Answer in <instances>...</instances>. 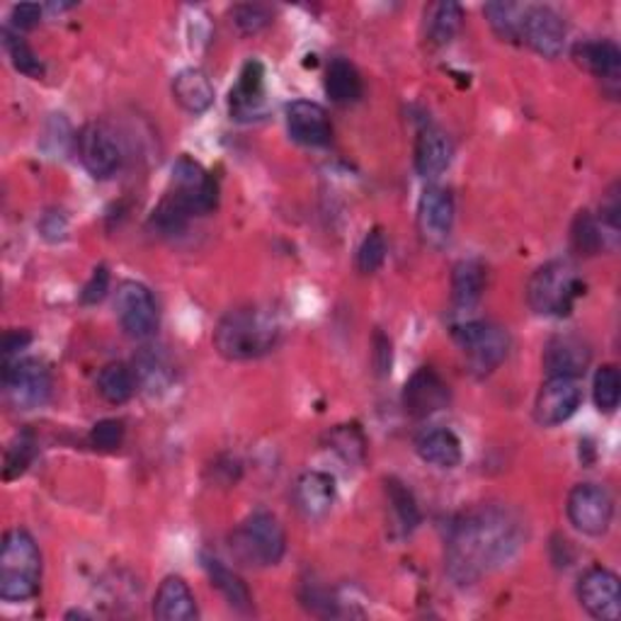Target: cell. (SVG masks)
Segmentation results:
<instances>
[{"mask_svg":"<svg viewBox=\"0 0 621 621\" xmlns=\"http://www.w3.org/2000/svg\"><path fill=\"white\" fill-rule=\"evenodd\" d=\"M449 404V386L430 367H420L404 388V408L413 418H427Z\"/></svg>","mask_w":621,"mask_h":621,"instance_id":"cell-16","label":"cell"},{"mask_svg":"<svg viewBox=\"0 0 621 621\" xmlns=\"http://www.w3.org/2000/svg\"><path fill=\"white\" fill-rule=\"evenodd\" d=\"M114 314L122 330L134 340H146L159 330V304H155L146 284L126 279L116 287Z\"/></svg>","mask_w":621,"mask_h":621,"instance_id":"cell-8","label":"cell"},{"mask_svg":"<svg viewBox=\"0 0 621 621\" xmlns=\"http://www.w3.org/2000/svg\"><path fill=\"white\" fill-rule=\"evenodd\" d=\"M110 289V272L108 267H95L93 272V277L88 279V284L83 287V294H81V302L83 304H98L105 299V294Z\"/></svg>","mask_w":621,"mask_h":621,"instance_id":"cell-42","label":"cell"},{"mask_svg":"<svg viewBox=\"0 0 621 621\" xmlns=\"http://www.w3.org/2000/svg\"><path fill=\"white\" fill-rule=\"evenodd\" d=\"M525 541V522L508 505H481L461 515L447 539V571L459 586L508 563Z\"/></svg>","mask_w":621,"mask_h":621,"instance_id":"cell-1","label":"cell"},{"mask_svg":"<svg viewBox=\"0 0 621 621\" xmlns=\"http://www.w3.org/2000/svg\"><path fill=\"white\" fill-rule=\"evenodd\" d=\"M39 231H42V236H44L47 241H51V243L63 241V238H67V231H69L67 218H63V216L57 214V212H49V214H44L42 224H39Z\"/></svg>","mask_w":621,"mask_h":621,"instance_id":"cell-45","label":"cell"},{"mask_svg":"<svg viewBox=\"0 0 621 621\" xmlns=\"http://www.w3.org/2000/svg\"><path fill=\"white\" fill-rule=\"evenodd\" d=\"M3 388L8 400L18 410L42 408L51 398V374L37 359H6Z\"/></svg>","mask_w":621,"mask_h":621,"instance_id":"cell-9","label":"cell"},{"mask_svg":"<svg viewBox=\"0 0 621 621\" xmlns=\"http://www.w3.org/2000/svg\"><path fill=\"white\" fill-rule=\"evenodd\" d=\"M455 340L476 374H490L498 369L510 353V335L490 320L469 318L455 326Z\"/></svg>","mask_w":621,"mask_h":621,"instance_id":"cell-6","label":"cell"},{"mask_svg":"<svg viewBox=\"0 0 621 621\" xmlns=\"http://www.w3.org/2000/svg\"><path fill=\"white\" fill-rule=\"evenodd\" d=\"M279 340V323L275 314L257 306L233 308L218 320L214 345L218 355L231 362H248L267 355Z\"/></svg>","mask_w":621,"mask_h":621,"instance_id":"cell-2","label":"cell"},{"mask_svg":"<svg viewBox=\"0 0 621 621\" xmlns=\"http://www.w3.org/2000/svg\"><path fill=\"white\" fill-rule=\"evenodd\" d=\"M582 294L586 284L578 277L576 267L566 261L541 265L527 284V304L537 316H568Z\"/></svg>","mask_w":621,"mask_h":621,"instance_id":"cell-4","label":"cell"},{"mask_svg":"<svg viewBox=\"0 0 621 621\" xmlns=\"http://www.w3.org/2000/svg\"><path fill=\"white\" fill-rule=\"evenodd\" d=\"M455 159L451 139L435 124H427L418 132L416 139V171L423 177H439Z\"/></svg>","mask_w":621,"mask_h":621,"instance_id":"cell-21","label":"cell"},{"mask_svg":"<svg viewBox=\"0 0 621 621\" xmlns=\"http://www.w3.org/2000/svg\"><path fill=\"white\" fill-rule=\"evenodd\" d=\"M330 449L333 451H338V455L349 461V464H355V461H362L365 459V449H367V442H365V437H362V432L357 430L355 425H343L338 427V430H333L330 432Z\"/></svg>","mask_w":621,"mask_h":621,"instance_id":"cell-38","label":"cell"},{"mask_svg":"<svg viewBox=\"0 0 621 621\" xmlns=\"http://www.w3.org/2000/svg\"><path fill=\"white\" fill-rule=\"evenodd\" d=\"M124 442V423L122 420H100L93 425V430H90V445L100 451H114L120 449Z\"/></svg>","mask_w":621,"mask_h":621,"instance_id":"cell-40","label":"cell"},{"mask_svg":"<svg viewBox=\"0 0 621 621\" xmlns=\"http://www.w3.org/2000/svg\"><path fill=\"white\" fill-rule=\"evenodd\" d=\"M294 502L306 520L326 517L335 502V481L326 471H306L294 486Z\"/></svg>","mask_w":621,"mask_h":621,"instance_id":"cell-20","label":"cell"},{"mask_svg":"<svg viewBox=\"0 0 621 621\" xmlns=\"http://www.w3.org/2000/svg\"><path fill=\"white\" fill-rule=\"evenodd\" d=\"M34 455H37L34 435L30 430L20 432L16 439H12L8 451H6V466H3L6 481H12V478H18V476L28 471V466L32 464Z\"/></svg>","mask_w":621,"mask_h":621,"instance_id":"cell-36","label":"cell"},{"mask_svg":"<svg viewBox=\"0 0 621 621\" xmlns=\"http://www.w3.org/2000/svg\"><path fill=\"white\" fill-rule=\"evenodd\" d=\"M464 10L459 3H437L427 20V37L435 47H445L461 30Z\"/></svg>","mask_w":621,"mask_h":621,"instance_id":"cell-33","label":"cell"},{"mask_svg":"<svg viewBox=\"0 0 621 621\" xmlns=\"http://www.w3.org/2000/svg\"><path fill=\"white\" fill-rule=\"evenodd\" d=\"M269 20H272L269 10L263 6H238L233 10V22H236V28L245 34H255L265 30Z\"/></svg>","mask_w":621,"mask_h":621,"instance_id":"cell-41","label":"cell"},{"mask_svg":"<svg viewBox=\"0 0 621 621\" xmlns=\"http://www.w3.org/2000/svg\"><path fill=\"white\" fill-rule=\"evenodd\" d=\"M590 345L578 335H556L543 347V369L549 377H571L578 379L590 367Z\"/></svg>","mask_w":621,"mask_h":621,"instance_id":"cell-17","label":"cell"},{"mask_svg":"<svg viewBox=\"0 0 621 621\" xmlns=\"http://www.w3.org/2000/svg\"><path fill=\"white\" fill-rule=\"evenodd\" d=\"M42 582V551L28 529H10L0 549V598L6 602L32 600Z\"/></svg>","mask_w":621,"mask_h":621,"instance_id":"cell-3","label":"cell"},{"mask_svg":"<svg viewBox=\"0 0 621 621\" xmlns=\"http://www.w3.org/2000/svg\"><path fill=\"white\" fill-rule=\"evenodd\" d=\"M326 93L338 105H353L365 93L362 78L353 63L345 59H333L326 71Z\"/></svg>","mask_w":621,"mask_h":621,"instance_id":"cell-28","label":"cell"},{"mask_svg":"<svg viewBox=\"0 0 621 621\" xmlns=\"http://www.w3.org/2000/svg\"><path fill=\"white\" fill-rule=\"evenodd\" d=\"M592 398L600 413H614L621 398V377L614 365H602L594 371L592 379Z\"/></svg>","mask_w":621,"mask_h":621,"instance_id":"cell-35","label":"cell"},{"mask_svg":"<svg viewBox=\"0 0 621 621\" xmlns=\"http://www.w3.org/2000/svg\"><path fill=\"white\" fill-rule=\"evenodd\" d=\"M486 292V267L478 261H459L451 269V304L457 314H471Z\"/></svg>","mask_w":621,"mask_h":621,"instance_id":"cell-23","label":"cell"},{"mask_svg":"<svg viewBox=\"0 0 621 621\" xmlns=\"http://www.w3.org/2000/svg\"><path fill=\"white\" fill-rule=\"evenodd\" d=\"M197 614V600L187 582L180 576L163 578L153 598V617L161 621H192Z\"/></svg>","mask_w":621,"mask_h":621,"instance_id":"cell-22","label":"cell"},{"mask_svg":"<svg viewBox=\"0 0 621 621\" xmlns=\"http://www.w3.org/2000/svg\"><path fill=\"white\" fill-rule=\"evenodd\" d=\"M6 37V49H8V57L12 61V67H16L20 73L30 75V78H42L44 75V63L39 61V57L32 51V47L24 42V39L18 32H3Z\"/></svg>","mask_w":621,"mask_h":621,"instance_id":"cell-37","label":"cell"},{"mask_svg":"<svg viewBox=\"0 0 621 621\" xmlns=\"http://www.w3.org/2000/svg\"><path fill=\"white\" fill-rule=\"evenodd\" d=\"M204 571L210 576L212 586L222 592V598L226 600L231 610H236L241 614L253 612V594L236 571H231L226 563L212 559V556H204Z\"/></svg>","mask_w":621,"mask_h":621,"instance_id":"cell-26","label":"cell"},{"mask_svg":"<svg viewBox=\"0 0 621 621\" xmlns=\"http://www.w3.org/2000/svg\"><path fill=\"white\" fill-rule=\"evenodd\" d=\"M173 98L190 114H202L214 105V85L204 71L185 69L173 78Z\"/></svg>","mask_w":621,"mask_h":621,"instance_id":"cell-25","label":"cell"},{"mask_svg":"<svg viewBox=\"0 0 621 621\" xmlns=\"http://www.w3.org/2000/svg\"><path fill=\"white\" fill-rule=\"evenodd\" d=\"M384 490H386V500L388 508H391L394 515V527L398 529V535H410L413 529L420 525V510L418 502L413 498L410 488L406 483H400L398 478H386L384 481Z\"/></svg>","mask_w":621,"mask_h":621,"instance_id":"cell-29","label":"cell"},{"mask_svg":"<svg viewBox=\"0 0 621 621\" xmlns=\"http://www.w3.org/2000/svg\"><path fill=\"white\" fill-rule=\"evenodd\" d=\"M386 261V236L381 233V228L369 231L365 241H362L359 251H357V267L365 275H371L377 272Z\"/></svg>","mask_w":621,"mask_h":621,"instance_id":"cell-39","label":"cell"},{"mask_svg":"<svg viewBox=\"0 0 621 621\" xmlns=\"http://www.w3.org/2000/svg\"><path fill=\"white\" fill-rule=\"evenodd\" d=\"M75 146H78V159H81L83 167L93 177L105 180L120 171L122 151L120 144H116L114 134L105 124L93 122L83 126L81 134L75 136Z\"/></svg>","mask_w":621,"mask_h":621,"instance_id":"cell-11","label":"cell"},{"mask_svg":"<svg viewBox=\"0 0 621 621\" xmlns=\"http://www.w3.org/2000/svg\"><path fill=\"white\" fill-rule=\"evenodd\" d=\"M576 61L582 69L598 75L604 83H619L621 73V51L610 39H594L576 47Z\"/></svg>","mask_w":621,"mask_h":621,"instance_id":"cell-24","label":"cell"},{"mask_svg":"<svg viewBox=\"0 0 621 621\" xmlns=\"http://www.w3.org/2000/svg\"><path fill=\"white\" fill-rule=\"evenodd\" d=\"M374 367H377V374H381V377L391 371V340L384 333L374 335Z\"/></svg>","mask_w":621,"mask_h":621,"instance_id":"cell-44","label":"cell"},{"mask_svg":"<svg viewBox=\"0 0 621 621\" xmlns=\"http://www.w3.org/2000/svg\"><path fill=\"white\" fill-rule=\"evenodd\" d=\"M167 197H171L187 216H202L210 214L216 206L218 187L216 180L206 173L197 161L183 155V159L173 165V183Z\"/></svg>","mask_w":621,"mask_h":621,"instance_id":"cell-7","label":"cell"},{"mask_svg":"<svg viewBox=\"0 0 621 621\" xmlns=\"http://www.w3.org/2000/svg\"><path fill=\"white\" fill-rule=\"evenodd\" d=\"M571 241H573V248L582 255L600 253L607 241V233L604 226L600 224V218H594L590 212H580L573 222Z\"/></svg>","mask_w":621,"mask_h":621,"instance_id":"cell-34","label":"cell"},{"mask_svg":"<svg viewBox=\"0 0 621 621\" xmlns=\"http://www.w3.org/2000/svg\"><path fill=\"white\" fill-rule=\"evenodd\" d=\"M289 136L302 146H326L333 139V124L328 112L318 102L296 100L287 108Z\"/></svg>","mask_w":621,"mask_h":621,"instance_id":"cell-18","label":"cell"},{"mask_svg":"<svg viewBox=\"0 0 621 621\" xmlns=\"http://www.w3.org/2000/svg\"><path fill=\"white\" fill-rule=\"evenodd\" d=\"M134 374L136 384L144 386L149 394H161L173 381V369L167 365L165 357L153 353V349H144L134 362Z\"/></svg>","mask_w":621,"mask_h":621,"instance_id":"cell-31","label":"cell"},{"mask_svg":"<svg viewBox=\"0 0 621 621\" xmlns=\"http://www.w3.org/2000/svg\"><path fill=\"white\" fill-rule=\"evenodd\" d=\"M416 451L425 464L437 466V469H455L461 464V442L447 427H435V430L423 432L416 439Z\"/></svg>","mask_w":621,"mask_h":621,"instance_id":"cell-27","label":"cell"},{"mask_svg":"<svg viewBox=\"0 0 621 621\" xmlns=\"http://www.w3.org/2000/svg\"><path fill=\"white\" fill-rule=\"evenodd\" d=\"M582 391L578 379L571 377H549L541 384L535 400V420L541 427L563 425L576 416L580 408Z\"/></svg>","mask_w":621,"mask_h":621,"instance_id":"cell-13","label":"cell"},{"mask_svg":"<svg viewBox=\"0 0 621 621\" xmlns=\"http://www.w3.org/2000/svg\"><path fill=\"white\" fill-rule=\"evenodd\" d=\"M522 39L543 59H559L566 47V22L556 10L532 6L525 10Z\"/></svg>","mask_w":621,"mask_h":621,"instance_id":"cell-15","label":"cell"},{"mask_svg":"<svg viewBox=\"0 0 621 621\" xmlns=\"http://www.w3.org/2000/svg\"><path fill=\"white\" fill-rule=\"evenodd\" d=\"M30 343H32V335L28 330H8L6 338H3L6 359H10L12 355L20 353V349H24Z\"/></svg>","mask_w":621,"mask_h":621,"instance_id":"cell-46","label":"cell"},{"mask_svg":"<svg viewBox=\"0 0 621 621\" xmlns=\"http://www.w3.org/2000/svg\"><path fill=\"white\" fill-rule=\"evenodd\" d=\"M139 388L136 374L132 367H126L124 362H110L98 374V391L108 400V404H126Z\"/></svg>","mask_w":621,"mask_h":621,"instance_id":"cell-30","label":"cell"},{"mask_svg":"<svg viewBox=\"0 0 621 621\" xmlns=\"http://www.w3.org/2000/svg\"><path fill=\"white\" fill-rule=\"evenodd\" d=\"M265 67L257 59H251L238 73L236 85L231 88L228 105L236 120H255L265 105Z\"/></svg>","mask_w":621,"mask_h":621,"instance_id":"cell-19","label":"cell"},{"mask_svg":"<svg viewBox=\"0 0 621 621\" xmlns=\"http://www.w3.org/2000/svg\"><path fill=\"white\" fill-rule=\"evenodd\" d=\"M39 18H42V8L34 6V3H20V6L12 8V12H10V22L18 32L20 30H32L34 24L39 22Z\"/></svg>","mask_w":621,"mask_h":621,"instance_id":"cell-43","label":"cell"},{"mask_svg":"<svg viewBox=\"0 0 621 621\" xmlns=\"http://www.w3.org/2000/svg\"><path fill=\"white\" fill-rule=\"evenodd\" d=\"M566 512L578 532L588 537H602L612 525L614 500L604 486L578 483L568 496Z\"/></svg>","mask_w":621,"mask_h":621,"instance_id":"cell-10","label":"cell"},{"mask_svg":"<svg viewBox=\"0 0 621 621\" xmlns=\"http://www.w3.org/2000/svg\"><path fill=\"white\" fill-rule=\"evenodd\" d=\"M455 228V197L445 187H425L418 202V231L427 245L442 248Z\"/></svg>","mask_w":621,"mask_h":621,"instance_id":"cell-14","label":"cell"},{"mask_svg":"<svg viewBox=\"0 0 621 621\" xmlns=\"http://www.w3.org/2000/svg\"><path fill=\"white\" fill-rule=\"evenodd\" d=\"M578 600L590 617L617 621L621 617L619 578L607 568L594 566L578 580Z\"/></svg>","mask_w":621,"mask_h":621,"instance_id":"cell-12","label":"cell"},{"mask_svg":"<svg viewBox=\"0 0 621 621\" xmlns=\"http://www.w3.org/2000/svg\"><path fill=\"white\" fill-rule=\"evenodd\" d=\"M231 551L245 566H277L287 551V535L275 515L257 510L233 529Z\"/></svg>","mask_w":621,"mask_h":621,"instance_id":"cell-5","label":"cell"},{"mask_svg":"<svg viewBox=\"0 0 621 621\" xmlns=\"http://www.w3.org/2000/svg\"><path fill=\"white\" fill-rule=\"evenodd\" d=\"M525 6L517 3H488L483 8L488 24L505 42H520L525 24Z\"/></svg>","mask_w":621,"mask_h":621,"instance_id":"cell-32","label":"cell"}]
</instances>
